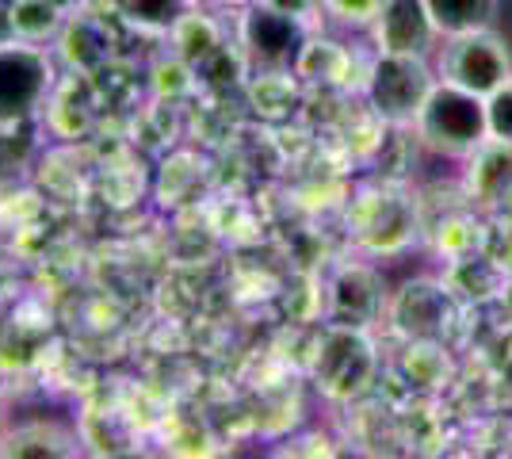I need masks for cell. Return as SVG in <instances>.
Instances as JSON below:
<instances>
[{
	"label": "cell",
	"mask_w": 512,
	"mask_h": 459,
	"mask_svg": "<svg viewBox=\"0 0 512 459\" xmlns=\"http://www.w3.org/2000/svg\"><path fill=\"white\" fill-rule=\"evenodd\" d=\"M417 146L448 161H467L490 138L486 123V100L467 88H455L448 81H436L432 96L425 100L421 115L413 119Z\"/></svg>",
	"instance_id": "6da1fadb"
},
{
	"label": "cell",
	"mask_w": 512,
	"mask_h": 459,
	"mask_svg": "<svg viewBox=\"0 0 512 459\" xmlns=\"http://www.w3.org/2000/svg\"><path fill=\"white\" fill-rule=\"evenodd\" d=\"M379 352L363 326L329 322L314 352V383L333 402H356L375 387Z\"/></svg>",
	"instance_id": "7a4b0ae2"
},
{
	"label": "cell",
	"mask_w": 512,
	"mask_h": 459,
	"mask_svg": "<svg viewBox=\"0 0 512 459\" xmlns=\"http://www.w3.org/2000/svg\"><path fill=\"white\" fill-rule=\"evenodd\" d=\"M436 66L432 58H413V54H375L367 66V104L383 119L386 127H413L425 100L436 88Z\"/></svg>",
	"instance_id": "3957f363"
},
{
	"label": "cell",
	"mask_w": 512,
	"mask_h": 459,
	"mask_svg": "<svg viewBox=\"0 0 512 459\" xmlns=\"http://www.w3.org/2000/svg\"><path fill=\"white\" fill-rule=\"evenodd\" d=\"M436 77L455 88H467L474 96H493L512 77V50L497 27L451 35L432 54Z\"/></svg>",
	"instance_id": "277c9868"
},
{
	"label": "cell",
	"mask_w": 512,
	"mask_h": 459,
	"mask_svg": "<svg viewBox=\"0 0 512 459\" xmlns=\"http://www.w3.org/2000/svg\"><path fill=\"white\" fill-rule=\"evenodd\" d=\"M459 310L463 299L451 291L448 280H409L398 287L386 303V322L406 341H432V345H451L459 329Z\"/></svg>",
	"instance_id": "5b68a950"
},
{
	"label": "cell",
	"mask_w": 512,
	"mask_h": 459,
	"mask_svg": "<svg viewBox=\"0 0 512 459\" xmlns=\"http://www.w3.org/2000/svg\"><path fill=\"white\" fill-rule=\"evenodd\" d=\"M54 58L39 43H0V127H16L46 104L54 88Z\"/></svg>",
	"instance_id": "8992f818"
},
{
	"label": "cell",
	"mask_w": 512,
	"mask_h": 459,
	"mask_svg": "<svg viewBox=\"0 0 512 459\" xmlns=\"http://www.w3.org/2000/svg\"><path fill=\"white\" fill-rule=\"evenodd\" d=\"M241 46H245V54H249V62L260 69H268V73H291V69H299L302 54H306V27L295 12H287V8H276V4H268V0H253L249 8H245V16H241Z\"/></svg>",
	"instance_id": "52a82bcc"
},
{
	"label": "cell",
	"mask_w": 512,
	"mask_h": 459,
	"mask_svg": "<svg viewBox=\"0 0 512 459\" xmlns=\"http://www.w3.org/2000/svg\"><path fill=\"white\" fill-rule=\"evenodd\" d=\"M367 35L375 43V54H413V58H432L436 46L444 43L425 0H383V12L367 27Z\"/></svg>",
	"instance_id": "ba28073f"
},
{
	"label": "cell",
	"mask_w": 512,
	"mask_h": 459,
	"mask_svg": "<svg viewBox=\"0 0 512 459\" xmlns=\"http://www.w3.org/2000/svg\"><path fill=\"white\" fill-rule=\"evenodd\" d=\"M386 303H390V295H386L383 280L363 264H344L329 284V314L341 326L371 329L379 318H386Z\"/></svg>",
	"instance_id": "9c48e42d"
},
{
	"label": "cell",
	"mask_w": 512,
	"mask_h": 459,
	"mask_svg": "<svg viewBox=\"0 0 512 459\" xmlns=\"http://www.w3.org/2000/svg\"><path fill=\"white\" fill-rule=\"evenodd\" d=\"M467 199L486 211H505L512 203V146L486 138L467 157Z\"/></svg>",
	"instance_id": "30bf717a"
},
{
	"label": "cell",
	"mask_w": 512,
	"mask_h": 459,
	"mask_svg": "<svg viewBox=\"0 0 512 459\" xmlns=\"http://www.w3.org/2000/svg\"><path fill=\"white\" fill-rule=\"evenodd\" d=\"M77 452H81L77 433L65 429L62 421H46V417L20 421V425H12V429L0 433V456L62 459V456H77Z\"/></svg>",
	"instance_id": "8fae6325"
},
{
	"label": "cell",
	"mask_w": 512,
	"mask_h": 459,
	"mask_svg": "<svg viewBox=\"0 0 512 459\" xmlns=\"http://www.w3.org/2000/svg\"><path fill=\"white\" fill-rule=\"evenodd\" d=\"M425 8L440 31V39L497 27V16H501V0H425Z\"/></svg>",
	"instance_id": "7c38bea8"
},
{
	"label": "cell",
	"mask_w": 512,
	"mask_h": 459,
	"mask_svg": "<svg viewBox=\"0 0 512 459\" xmlns=\"http://www.w3.org/2000/svg\"><path fill=\"white\" fill-rule=\"evenodd\" d=\"M119 12L142 31L169 35L199 12V0H119Z\"/></svg>",
	"instance_id": "4fadbf2b"
},
{
	"label": "cell",
	"mask_w": 512,
	"mask_h": 459,
	"mask_svg": "<svg viewBox=\"0 0 512 459\" xmlns=\"http://www.w3.org/2000/svg\"><path fill=\"white\" fill-rule=\"evenodd\" d=\"M65 16L58 4L50 0H12V27H16V39L23 43H50L58 39L65 27Z\"/></svg>",
	"instance_id": "5bb4252c"
},
{
	"label": "cell",
	"mask_w": 512,
	"mask_h": 459,
	"mask_svg": "<svg viewBox=\"0 0 512 459\" xmlns=\"http://www.w3.org/2000/svg\"><path fill=\"white\" fill-rule=\"evenodd\" d=\"M318 4L337 23H344V27H360V31H367V27L375 23V16L383 12V0H318Z\"/></svg>",
	"instance_id": "9a60e30c"
},
{
	"label": "cell",
	"mask_w": 512,
	"mask_h": 459,
	"mask_svg": "<svg viewBox=\"0 0 512 459\" xmlns=\"http://www.w3.org/2000/svg\"><path fill=\"white\" fill-rule=\"evenodd\" d=\"M486 123H490V138L512 146V77L493 96H486Z\"/></svg>",
	"instance_id": "2e32d148"
},
{
	"label": "cell",
	"mask_w": 512,
	"mask_h": 459,
	"mask_svg": "<svg viewBox=\"0 0 512 459\" xmlns=\"http://www.w3.org/2000/svg\"><path fill=\"white\" fill-rule=\"evenodd\" d=\"M16 27H12V0H0V43H12Z\"/></svg>",
	"instance_id": "e0dca14e"
},
{
	"label": "cell",
	"mask_w": 512,
	"mask_h": 459,
	"mask_svg": "<svg viewBox=\"0 0 512 459\" xmlns=\"http://www.w3.org/2000/svg\"><path fill=\"white\" fill-rule=\"evenodd\" d=\"M12 295V264H8V257L0 253V303Z\"/></svg>",
	"instance_id": "ac0fdd59"
},
{
	"label": "cell",
	"mask_w": 512,
	"mask_h": 459,
	"mask_svg": "<svg viewBox=\"0 0 512 459\" xmlns=\"http://www.w3.org/2000/svg\"><path fill=\"white\" fill-rule=\"evenodd\" d=\"M50 4H58L62 12H77V8H85L88 0H50Z\"/></svg>",
	"instance_id": "d6986e66"
},
{
	"label": "cell",
	"mask_w": 512,
	"mask_h": 459,
	"mask_svg": "<svg viewBox=\"0 0 512 459\" xmlns=\"http://www.w3.org/2000/svg\"><path fill=\"white\" fill-rule=\"evenodd\" d=\"M501 306H505V314H509V322H512V276H509V284H505V291H501Z\"/></svg>",
	"instance_id": "ffe728a7"
},
{
	"label": "cell",
	"mask_w": 512,
	"mask_h": 459,
	"mask_svg": "<svg viewBox=\"0 0 512 459\" xmlns=\"http://www.w3.org/2000/svg\"><path fill=\"white\" fill-rule=\"evenodd\" d=\"M211 4H218V8H249L253 0H211Z\"/></svg>",
	"instance_id": "44dd1931"
},
{
	"label": "cell",
	"mask_w": 512,
	"mask_h": 459,
	"mask_svg": "<svg viewBox=\"0 0 512 459\" xmlns=\"http://www.w3.org/2000/svg\"><path fill=\"white\" fill-rule=\"evenodd\" d=\"M0 433H4V391H0Z\"/></svg>",
	"instance_id": "7402d4cb"
}]
</instances>
